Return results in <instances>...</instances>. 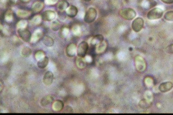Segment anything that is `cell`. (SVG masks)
Returning <instances> with one entry per match:
<instances>
[{
    "mask_svg": "<svg viewBox=\"0 0 173 115\" xmlns=\"http://www.w3.org/2000/svg\"><path fill=\"white\" fill-rule=\"evenodd\" d=\"M84 58L78 57L76 59V64L77 67L79 68H84L86 65L85 61Z\"/></svg>",
    "mask_w": 173,
    "mask_h": 115,
    "instance_id": "4316f807",
    "label": "cell"
},
{
    "mask_svg": "<svg viewBox=\"0 0 173 115\" xmlns=\"http://www.w3.org/2000/svg\"><path fill=\"white\" fill-rule=\"evenodd\" d=\"M69 6V2L65 0L60 1L57 5V9L60 12H61L66 10Z\"/></svg>",
    "mask_w": 173,
    "mask_h": 115,
    "instance_id": "d6986e66",
    "label": "cell"
},
{
    "mask_svg": "<svg viewBox=\"0 0 173 115\" xmlns=\"http://www.w3.org/2000/svg\"><path fill=\"white\" fill-rule=\"evenodd\" d=\"M143 6L145 9L149 10L153 8L157 5V2L154 0H146L144 2Z\"/></svg>",
    "mask_w": 173,
    "mask_h": 115,
    "instance_id": "ac0fdd59",
    "label": "cell"
},
{
    "mask_svg": "<svg viewBox=\"0 0 173 115\" xmlns=\"http://www.w3.org/2000/svg\"><path fill=\"white\" fill-rule=\"evenodd\" d=\"M164 19L169 22H173V10L167 11L163 17Z\"/></svg>",
    "mask_w": 173,
    "mask_h": 115,
    "instance_id": "1f68e13d",
    "label": "cell"
},
{
    "mask_svg": "<svg viewBox=\"0 0 173 115\" xmlns=\"http://www.w3.org/2000/svg\"><path fill=\"white\" fill-rule=\"evenodd\" d=\"M97 15V11L95 8L91 7L86 11L84 18V21L86 23L90 24L96 19Z\"/></svg>",
    "mask_w": 173,
    "mask_h": 115,
    "instance_id": "3957f363",
    "label": "cell"
},
{
    "mask_svg": "<svg viewBox=\"0 0 173 115\" xmlns=\"http://www.w3.org/2000/svg\"><path fill=\"white\" fill-rule=\"evenodd\" d=\"M152 104V102L150 101L145 98L141 100L139 103L140 107L143 109H147L150 108Z\"/></svg>",
    "mask_w": 173,
    "mask_h": 115,
    "instance_id": "7402d4cb",
    "label": "cell"
},
{
    "mask_svg": "<svg viewBox=\"0 0 173 115\" xmlns=\"http://www.w3.org/2000/svg\"><path fill=\"white\" fill-rule=\"evenodd\" d=\"M73 109L70 106H66L64 109L63 113H73Z\"/></svg>",
    "mask_w": 173,
    "mask_h": 115,
    "instance_id": "f35d334b",
    "label": "cell"
},
{
    "mask_svg": "<svg viewBox=\"0 0 173 115\" xmlns=\"http://www.w3.org/2000/svg\"><path fill=\"white\" fill-rule=\"evenodd\" d=\"M166 52L169 54H173V44L169 45L165 49Z\"/></svg>",
    "mask_w": 173,
    "mask_h": 115,
    "instance_id": "74e56055",
    "label": "cell"
},
{
    "mask_svg": "<svg viewBox=\"0 0 173 115\" xmlns=\"http://www.w3.org/2000/svg\"><path fill=\"white\" fill-rule=\"evenodd\" d=\"M7 1V0H1V2L2 4H5Z\"/></svg>",
    "mask_w": 173,
    "mask_h": 115,
    "instance_id": "ee69618b",
    "label": "cell"
},
{
    "mask_svg": "<svg viewBox=\"0 0 173 115\" xmlns=\"http://www.w3.org/2000/svg\"><path fill=\"white\" fill-rule=\"evenodd\" d=\"M144 22L143 19L140 17L135 18L132 23V27L133 30L136 33L140 32L144 27Z\"/></svg>",
    "mask_w": 173,
    "mask_h": 115,
    "instance_id": "52a82bcc",
    "label": "cell"
},
{
    "mask_svg": "<svg viewBox=\"0 0 173 115\" xmlns=\"http://www.w3.org/2000/svg\"><path fill=\"white\" fill-rule=\"evenodd\" d=\"M4 19L6 22L10 23L12 22L13 19V13L11 10H8L5 13Z\"/></svg>",
    "mask_w": 173,
    "mask_h": 115,
    "instance_id": "603a6c76",
    "label": "cell"
},
{
    "mask_svg": "<svg viewBox=\"0 0 173 115\" xmlns=\"http://www.w3.org/2000/svg\"><path fill=\"white\" fill-rule=\"evenodd\" d=\"M54 100L53 96L48 95L43 97L40 101V104L43 106H47L53 103Z\"/></svg>",
    "mask_w": 173,
    "mask_h": 115,
    "instance_id": "e0dca14e",
    "label": "cell"
},
{
    "mask_svg": "<svg viewBox=\"0 0 173 115\" xmlns=\"http://www.w3.org/2000/svg\"><path fill=\"white\" fill-rule=\"evenodd\" d=\"M69 32V29L67 27H64L60 30L59 35L60 38L65 39L68 35Z\"/></svg>",
    "mask_w": 173,
    "mask_h": 115,
    "instance_id": "484cf974",
    "label": "cell"
},
{
    "mask_svg": "<svg viewBox=\"0 0 173 115\" xmlns=\"http://www.w3.org/2000/svg\"><path fill=\"white\" fill-rule=\"evenodd\" d=\"M12 4H16L17 2V0H9Z\"/></svg>",
    "mask_w": 173,
    "mask_h": 115,
    "instance_id": "b9f144b4",
    "label": "cell"
},
{
    "mask_svg": "<svg viewBox=\"0 0 173 115\" xmlns=\"http://www.w3.org/2000/svg\"><path fill=\"white\" fill-rule=\"evenodd\" d=\"M34 55L35 58L39 61L46 56V54L44 51L39 50L36 51Z\"/></svg>",
    "mask_w": 173,
    "mask_h": 115,
    "instance_id": "83f0119b",
    "label": "cell"
},
{
    "mask_svg": "<svg viewBox=\"0 0 173 115\" xmlns=\"http://www.w3.org/2000/svg\"><path fill=\"white\" fill-rule=\"evenodd\" d=\"M65 52L69 57H72L75 56L77 52L76 45L74 43L69 44L66 48Z\"/></svg>",
    "mask_w": 173,
    "mask_h": 115,
    "instance_id": "30bf717a",
    "label": "cell"
},
{
    "mask_svg": "<svg viewBox=\"0 0 173 115\" xmlns=\"http://www.w3.org/2000/svg\"><path fill=\"white\" fill-rule=\"evenodd\" d=\"M107 48V43L103 41L101 44L98 46L97 48V51L98 53H102L106 50Z\"/></svg>",
    "mask_w": 173,
    "mask_h": 115,
    "instance_id": "d6a6232c",
    "label": "cell"
},
{
    "mask_svg": "<svg viewBox=\"0 0 173 115\" xmlns=\"http://www.w3.org/2000/svg\"><path fill=\"white\" fill-rule=\"evenodd\" d=\"M41 15L43 21L51 22L54 21V19L56 18L57 14L54 11L47 10L44 11Z\"/></svg>",
    "mask_w": 173,
    "mask_h": 115,
    "instance_id": "ba28073f",
    "label": "cell"
},
{
    "mask_svg": "<svg viewBox=\"0 0 173 115\" xmlns=\"http://www.w3.org/2000/svg\"><path fill=\"white\" fill-rule=\"evenodd\" d=\"M43 43L48 47H51L54 44V41L52 37L49 36L43 37L42 39Z\"/></svg>",
    "mask_w": 173,
    "mask_h": 115,
    "instance_id": "ffe728a7",
    "label": "cell"
},
{
    "mask_svg": "<svg viewBox=\"0 0 173 115\" xmlns=\"http://www.w3.org/2000/svg\"><path fill=\"white\" fill-rule=\"evenodd\" d=\"M84 1L86 2H88L91 1V0H84Z\"/></svg>",
    "mask_w": 173,
    "mask_h": 115,
    "instance_id": "f6af8a7d",
    "label": "cell"
},
{
    "mask_svg": "<svg viewBox=\"0 0 173 115\" xmlns=\"http://www.w3.org/2000/svg\"><path fill=\"white\" fill-rule=\"evenodd\" d=\"M31 0H20L23 3H27L29 2Z\"/></svg>",
    "mask_w": 173,
    "mask_h": 115,
    "instance_id": "7bdbcfd3",
    "label": "cell"
},
{
    "mask_svg": "<svg viewBox=\"0 0 173 115\" xmlns=\"http://www.w3.org/2000/svg\"><path fill=\"white\" fill-rule=\"evenodd\" d=\"M64 107V103L61 100H57L55 101L52 105V109L56 112H60L63 110Z\"/></svg>",
    "mask_w": 173,
    "mask_h": 115,
    "instance_id": "2e32d148",
    "label": "cell"
},
{
    "mask_svg": "<svg viewBox=\"0 0 173 115\" xmlns=\"http://www.w3.org/2000/svg\"><path fill=\"white\" fill-rule=\"evenodd\" d=\"M54 79V75L51 71H48L43 77V82L46 85H50L53 83Z\"/></svg>",
    "mask_w": 173,
    "mask_h": 115,
    "instance_id": "7c38bea8",
    "label": "cell"
},
{
    "mask_svg": "<svg viewBox=\"0 0 173 115\" xmlns=\"http://www.w3.org/2000/svg\"><path fill=\"white\" fill-rule=\"evenodd\" d=\"M32 53V51L31 49L27 47L23 48L21 51L22 55L26 57H29L31 55Z\"/></svg>",
    "mask_w": 173,
    "mask_h": 115,
    "instance_id": "f1b7e54d",
    "label": "cell"
},
{
    "mask_svg": "<svg viewBox=\"0 0 173 115\" xmlns=\"http://www.w3.org/2000/svg\"><path fill=\"white\" fill-rule=\"evenodd\" d=\"M59 0H44V2L46 5L53 6L56 4Z\"/></svg>",
    "mask_w": 173,
    "mask_h": 115,
    "instance_id": "d590c367",
    "label": "cell"
},
{
    "mask_svg": "<svg viewBox=\"0 0 173 115\" xmlns=\"http://www.w3.org/2000/svg\"><path fill=\"white\" fill-rule=\"evenodd\" d=\"M73 33L76 35H79L80 34L79 27L77 25L74 26L73 28Z\"/></svg>",
    "mask_w": 173,
    "mask_h": 115,
    "instance_id": "8d00e7d4",
    "label": "cell"
},
{
    "mask_svg": "<svg viewBox=\"0 0 173 115\" xmlns=\"http://www.w3.org/2000/svg\"><path fill=\"white\" fill-rule=\"evenodd\" d=\"M160 1L167 4H173V0H160Z\"/></svg>",
    "mask_w": 173,
    "mask_h": 115,
    "instance_id": "ab89813d",
    "label": "cell"
},
{
    "mask_svg": "<svg viewBox=\"0 0 173 115\" xmlns=\"http://www.w3.org/2000/svg\"><path fill=\"white\" fill-rule=\"evenodd\" d=\"M42 20L41 15H36L34 16L32 18L31 22L34 25H39L41 24Z\"/></svg>",
    "mask_w": 173,
    "mask_h": 115,
    "instance_id": "d4e9b609",
    "label": "cell"
},
{
    "mask_svg": "<svg viewBox=\"0 0 173 115\" xmlns=\"http://www.w3.org/2000/svg\"><path fill=\"white\" fill-rule=\"evenodd\" d=\"M173 87V83L170 81L163 82L158 87L159 90L162 93H166L171 91Z\"/></svg>",
    "mask_w": 173,
    "mask_h": 115,
    "instance_id": "8fae6325",
    "label": "cell"
},
{
    "mask_svg": "<svg viewBox=\"0 0 173 115\" xmlns=\"http://www.w3.org/2000/svg\"><path fill=\"white\" fill-rule=\"evenodd\" d=\"M135 64L137 70L142 72L145 71L147 68V64L146 60L143 57L140 55L135 56Z\"/></svg>",
    "mask_w": 173,
    "mask_h": 115,
    "instance_id": "277c9868",
    "label": "cell"
},
{
    "mask_svg": "<svg viewBox=\"0 0 173 115\" xmlns=\"http://www.w3.org/2000/svg\"><path fill=\"white\" fill-rule=\"evenodd\" d=\"M89 48V45L87 42L82 41L80 43L77 48V54L78 57L85 58Z\"/></svg>",
    "mask_w": 173,
    "mask_h": 115,
    "instance_id": "5b68a950",
    "label": "cell"
},
{
    "mask_svg": "<svg viewBox=\"0 0 173 115\" xmlns=\"http://www.w3.org/2000/svg\"><path fill=\"white\" fill-rule=\"evenodd\" d=\"M163 10L161 8L155 7L150 10L147 14V18L150 20L158 19L162 18Z\"/></svg>",
    "mask_w": 173,
    "mask_h": 115,
    "instance_id": "7a4b0ae2",
    "label": "cell"
},
{
    "mask_svg": "<svg viewBox=\"0 0 173 115\" xmlns=\"http://www.w3.org/2000/svg\"><path fill=\"white\" fill-rule=\"evenodd\" d=\"M145 83L146 87L148 88H151L154 85V80L151 77H146L145 80Z\"/></svg>",
    "mask_w": 173,
    "mask_h": 115,
    "instance_id": "836d02e7",
    "label": "cell"
},
{
    "mask_svg": "<svg viewBox=\"0 0 173 115\" xmlns=\"http://www.w3.org/2000/svg\"><path fill=\"white\" fill-rule=\"evenodd\" d=\"M145 98L150 101L153 102L154 100V95L152 92L150 91H146L145 94Z\"/></svg>",
    "mask_w": 173,
    "mask_h": 115,
    "instance_id": "e575fe53",
    "label": "cell"
},
{
    "mask_svg": "<svg viewBox=\"0 0 173 115\" xmlns=\"http://www.w3.org/2000/svg\"><path fill=\"white\" fill-rule=\"evenodd\" d=\"M119 14L121 18L128 21H131L137 16L136 11L131 8H124L121 10Z\"/></svg>",
    "mask_w": 173,
    "mask_h": 115,
    "instance_id": "6da1fadb",
    "label": "cell"
},
{
    "mask_svg": "<svg viewBox=\"0 0 173 115\" xmlns=\"http://www.w3.org/2000/svg\"><path fill=\"white\" fill-rule=\"evenodd\" d=\"M44 7V4L41 1H37L33 3L32 6V10L34 13L41 12Z\"/></svg>",
    "mask_w": 173,
    "mask_h": 115,
    "instance_id": "4fadbf2b",
    "label": "cell"
},
{
    "mask_svg": "<svg viewBox=\"0 0 173 115\" xmlns=\"http://www.w3.org/2000/svg\"><path fill=\"white\" fill-rule=\"evenodd\" d=\"M60 23L57 20H55L52 21L51 24V29L54 31H58L60 28Z\"/></svg>",
    "mask_w": 173,
    "mask_h": 115,
    "instance_id": "4dcf8cb0",
    "label": "cell"
},
{
    "mask_svg": "<svg viewBox=\"0 0 173 115\" xmlns=\"http://www.w3.org/2000/svg\"><path fill=\"white\" fill-rule=\"evenodd\" d=\"M16 15L20 18H27L30 16L31 12L30 11L23 10L19 9L17 10L16 12Z\"/></svg>",
    "mask_w": 173,
    "mask_h": 115,
    "instance_id": "44dd1931",
    "label": "cell"
},
{
    "mask_svg": "<svg viewBox=\"0 0 173 115\" xmlns=\"http://www.w3.org/2000/svg\"><path fill=\"white\" fill-rule=\"evenodd\" d=\"M43 35V31L41 29H37L32 34L30 42L31 43H36L41 39Z\"/></svg>",
    "mask_w": 173,
    "mask_h": 115,
    "instance_id": "9c48e42d",
    "label": "cell"
},
{
    "mask_svg": "<svg viewBox=\"0 0 173 115\" xmlns=\"http://www.w3.org/2000/svg\"><path fill=\"white\" fill-rule=\"evenodd\" d=\"M49 63V59L47 56H45L37 63V65L40 69H44L47 67Z\"/></svg>",
    "mask_w": 173,
    "mask_h": 115,
    "instance_id": "cb8c5ba5",
    "label": "cell"
},
{
    "mask_svg": "<svg viewBox=\"0 0 173 115\" xmlns=\"http://www.w3.org/2000/svg\"><path fill=\"white\" fill-rule=\"evenodd\" d=\"M65 11L67 16L70 18H74L77 16L78 12L77 8L73 5L69 6Z\"/></svg>",
    "mask_w": 173,
    "mask_h": 115,
    "instance_id": "9a60e30c",
    "label": "cell"
},
{
    "mask_svg": "<svg viewBox=\"0 0 173 115\" xmlns=\"http://www.w3.org/2000/svg\"><path fill=\"white\" fill-rule=\"evenodd\" d=\"M3 83L2 81V80H1V83H0V84H1V92L3 89L4 88V84Z\"/></svg>",
    "mask_w": 173,
    "mask_h": 115,
    "instance_id": "60d3db41",
    "label": "cell"
},
{
    "mask_svg": "<svg viewBox=\"0 0 173 115\" xmlns=\"http://www.w3.org/2000/svg\"><path fill=\"white\" fill-rule=\"evenodd\" d=\"M17 33L20 38L23 41L27 43L30 42L32 34L27 29H19L17 30Z\"/></svg>",
    "mask_w": 173,
    "mask_h": 115,
    "instance_id": "8992f818",
    "label": "cell"
},
{
    "mask_svg": "<svg viewBox=\"0 0 173 115\" xmlns=\"http://www.w3.org/2000/svg\"><path fill=\"white\" fill-rule=\"evenodd\" d=\"M104 38L101 34L95 35L91 40V44L94 47H97L103 41Z\"/></svg>",
    "mask_w": 173,
    "mask_h": 115,
    "instance_id": "5bb4252c",
    "label": "cell"
},
{
    "mask_svg": "<svg viewBox=\"0 0 173 115\" xmlns=\"http://www.w3.org/2000/svg\"><path fill=\"white\" fill-rule=\"evenodd\" d=\"M28 23L27 20L22 19L20 20L16 24V27L19 29L25 28L27 27Z\"/></svg>",
    "mask_w": 173,
    "mask_h": 115,
    "instance_id": "f546056e",
    "label": "cell"
}]
</instances>
